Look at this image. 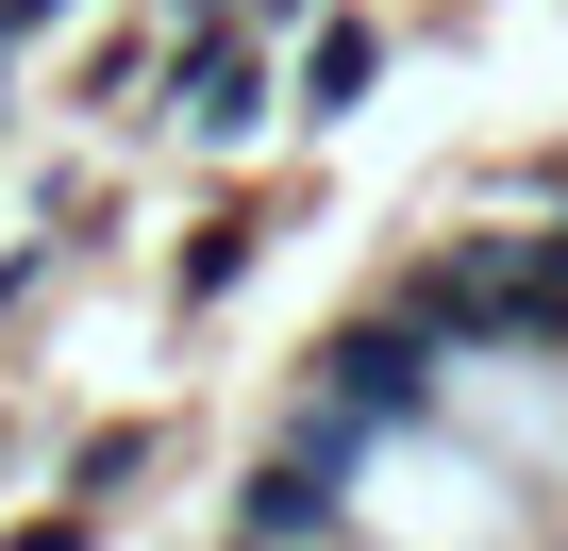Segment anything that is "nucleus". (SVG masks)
Instances as JSON below:
<instances>
[{"mask_svg":"<svg viewBox=\"0 0 568 551\" xmlns=\"http://www.w3.org/2000/svg\"><path fill=\"white\" fill-rule=\"evenodd\" d=\"M184 118H201V134H251V118H267V51H251V18H217V34L184 51Z\"/></svg>","mask_w":568,"mask_h":551,"instance_id":"obj_2","label":"nucleus"},{"mask_svg":"<svg viewBox=\"0 0 568 551\" xmlns=\"http://www.w3.org/2000/svg\"><path fill=\"white\" fill-rule=\"evenodd\" d=\"M251 234H267V217H251V201H217V217H201V234H184V302H217V285H234V267H251Z\"/></svg>","mask_w":568,"mask_h":551,"instance_id":"obj_4","label":"nucleus"},{"mask_svg":"<svg viewBox=\"0 0 568 551\" xmlns=\"http://www.w3.org/2000/svg\"><path fill=\"white\" fill-rule=\"evenodd\" d=\"M234 551H267V534H234Z\"/></svg>","mask_w":568,"mask_h":551,"instance_id":"obj_8","label":"nucleus"},{"mask_svg":"<svg viewBox=\"0 0 568 551\" xmlns=\"http://www.w3.org/2000/svg\"><path fill=\"white\" fill-rule=\"evenodd\" d=\"M234 518H251L267 551H318V534H335V468H318V451H284V468H251Z\"/></svg>","mask_w":568,"mask_h":551,"instance_id":"obj_3","label":"nucleus"},{"mask_svg":"<svg viewBox=\"0 0 568 551\" xmlns=\"http://www.w3.org/2000/svg\"><path fill=\"white\" fill-rule=\"evenodd\" d=\"M352 101H368V34H318L302 51V118H352Z\"/></svg>","mask_w":568,"mask_h":551,"instance_id":"obj_5","label":"nucleus"},{"mask_svg":"<svg viewBox=\"0 0 568 551\" xmlns=\"http://www.w3.org/2000/svg\"><path fill=\"white\" fill-rule=\"evenodd\" d=\"M217 18H251V34H284V18H302V0H217Z\"/></svg>","mask_w":568,"mask_h":551,"instance_id":"obj_6","label":"nucleus"},{"mask_svg":"<svg viewBox=\"0 0 568 551\" xmlns=\"http://www.w3.org/2000/svg\"><path fill=\"white\" fill-rule=\"evenodd\" d=\"M318 401L385 435V418H435V401H452V368H435V335H418V318H368V335H335V351H318Z\"/></svg>","mask_w":568,"mask_h":551,"instance_id":"obj_1","label":"nucleus"},{"mask_svg":"<svg viewBox=\"0 0 568 551\" xmlns=\"http://www.w3.org/2000/svg\"><path fill=\"white\" fill-rule=\"evenodd\" d=\"M34 18H68V0H0V34H34Z\"/></svg>","mask_w":568,"mask_h":551,"instance_id":"obj_7","label":"nucleus"}]
</instances>
